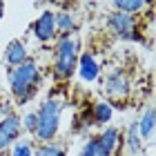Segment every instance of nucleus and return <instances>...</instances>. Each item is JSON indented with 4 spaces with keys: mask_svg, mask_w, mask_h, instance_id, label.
<instances>
[{
    "mask_svg": "<svg viewBox=\"0 0 156 156\" xmlns=\"http://www.w3.org/2000/svg\"><path fill=\"white\" fill-rule=\"evenodd\" d=\"M9 89H11V96L18 105H25L29 103L38 91V80H40V72H38V65L34 62L31 58L23 62L18 67H11L9 69Z\"/></svg>",
    "mask_w": 156,
    "mask_h": 156,
    "instance_id": "1",
    "label": "nucleus"
},
{
    "mask_svg": "<svg viewBox=\"0 0 156 156\" xmlns=\"http://www.w3.org/2000/svg\"><path fill=\"white\" fill-rule=\"evenodd\" d=\"M36 114H38V127H36V132H34V136H36L40 143L54 140L56 134H58V127H60V114H62L60 101L47 98Z\"/></svg>",
    "mask_w": 156,
    "mask_h": 156,
    "instance_id": "2",
    "label": "nucleus"
},
{
    "mask_svg": "<svg viewBox=\"0 0 156 156\" xmlns=\"http://www.w3.org/2000/svg\"><path fill=\"white\" fill-rule=\"evenodd\" d=\"M78 62V42L72 36H62L56 42L54 51V76L56 80H67L76 72Z\"/></svg>",
    "mask_w": 156,
    "mask_h": 156,
    "instance_id": "3",
    "label": "nucleus"
},
{
    "mask_svg": "<svg viewBox=\"0 0 156 156\" xmlns=\"http://www.w3.org/2000/svg\"><path fill=\"white\" fill-rule=\"evenodd\" d=\"M109 29L116 38L120 40H140L138 27H136V18L132 13H123V11H114L109 16Z\"/></svg>",
    "mask_w": 156,
    "mask_h": 156,
    "instance_id": "4",
    "label": "nucleus"
},
{
    "mask_svg": "<svg viewBox=\"0 0 156 156\" xmlns=\"http://www.w3.org/2000/svg\"><path fill=\"white\" fill-rule=\"evenodd\" d=\"M96 138V152L98 156H116L123 147V134L118 127H105Z\"/></svg>",
    "mask_w": 156,
    "mask_h": 156,
    "instance_id": "5",
    "label": "nucleus"
},
{
    "mask_svg": "<svg viewBox=\"0 0 156 156\" xmlns=\"http://www.w3.org/2000/svg\"><path fill=\"white\" fill-rule=\"evenodd\" d=\"M103 89L109 101H125L127 94H129V78L123 72H109L105 76Z\"/></svg>",
    "mask_w": 156,
    "mask_h": 156,
    "instance_id": "6",
    "label": "nucleus"
},
{
    "mask_svg": "<svg viewBox=\"0 0 156 156\" xmlns=\"http://www.w3.org/2000/svg\"><path fill=\"white\" fill-rule=\"evenodd\" d=\"M23 134V127H20V116L16 114H9V116H2L0 118V154L5 150L16 143Z\"/></svg>",
    "mask_w": 156,
    "mask_h": 156,
    "instance_id": "7",
    "label": "nucleus"
},
{
    "mask_svg": "<svg viewBox=\"0 0 156 156\" xmlns=\"http://www.w3.org/2000/svg\"><path fill=\"white\" fill-rule=\"evenodd\" d=\"M31 31L36 36V40H40V42L54 40L56 38V13L54 11H42L40 18L34 23Z\"/></svg>",
    "mask_w": 156,
    "mask_h": 156,
    "instance_id": "8",
    "label": "nucleus"
},
{
    "mask_svg": "<svg viewBox=\"0 0 156 156\" xmlns=\"http://www.w3.org/2000/svg\"><path fill=\"white\" fill-rule=\"evenodd\" d=\"M76 69H78V76H80V80H85V83L96 80V78H98V72H101V67H98L94 54H89V51H85V54L78 56Z\"/></svg>",
    "mask_w": 156,
    "mask_h": 156,
    "instance_id": "9",
    "label": "nucleus"
},
{
    "mask_svg": "<svg viewBox=\"0 0 156 156\" xmlns=\"http://www.w3.org/2000/svg\"><path fill=\"white\" fill-rule=\"evenodd\" d=\"M27 60H29V51H27L25 42L23 40H11L9 45H7V49H5V62L9 65V69L23 65Z\"/></svg>",
    "mask_w": 156,
    "mask_h": 156,
    "instance_id": "10",
    "label": "nucleus"
},
{
    "mask_svg": "<svg viewBox=\"0 0 156 156\" xmlns=\"http://www.w3.org/2000/svg\"><path fill=\"white\" fill-rule=\"evenodd\" d=\"M123 145H127V152L129 154H138L143 150V138H140V132H138V120L129 123V127L125 129Z\"/></svg>",
    "mask_w": 156,
    "mask_h": 156,
    "instance_id": "11",
    "label": "nucleus"
},
{
    "mask_svg": "<svg viewBox=\"0 0 156 156\" xmlns=\"http://www.w3.org/2000/svg\"><path fill=\"white\" fill-rule=\"evenodd\" d=\"M91 116H94V123H109L112 116H114V109H112V105L109 103H105V101H98L94 107H91Z\"/></svg>",
    "mask_w": 156,
    "mask_h": 156,
    "instance_id": "12",
    "label": "nucleus"
},
{
    "mask_svg": "<svg viewBox=\"0 0 156 156\" xmlns=\"http://www.w3.org/2000/svg\"><path fill=\"white\" fill-rule=\"evenodd\" d=\"M74 29H76L74 13H69V11H58V13H56V31L69 36V31H74Z\"/></svg>",
    "mask_w": 156,
    "mask_h": 156,
    "instance_id": "13",
    "label": "nucleus"
},
{
    "mask_svg": "<svg viewBox=\"0 0 156 156\" xmlns=\"http://www.w3.org/2000/svg\"><path fill=\"white\" fill-rule=\"evenodd\" d=\"M138 132H140V138H152L154 134V109L147 107L143 112V116L138 118Z\"/></svg>",
    "mask_w": 156,
    "mask_h": 156,
    "instance_id": "14",
    "label": "nucleus"
},
{
    "mask_svg": "<svg viewBox=\"0 0 156 156\" xmlns=\"http://www.w3.org/2000/svg\"><path fill=\"white\" fill-rule=\"evenodd\" d=\"M65 147L56 140H49V143H42L34 150V156H65Z\"/></svg>",
    "mask_w": 156,
    "mask_h": 156,
    "instance_id": "15",
    "label": "nucleus"
},
{
    "mask_svg": "<svg viewBox=\"0 0 156 156\" xmlns=\"http://www.w3.org/2000/svg\"><path fill=\"white\" fill-rule=\"evenodd\" d=\"M116 7V11H123V13H136V11H143V7L147 5V0H112Z\"/></svg>",
    "mask_w": 156,
    "mask_h": 156,
    "instance_id": "16",
    "label": "nucleus"
},
{
    "mask_svg": "<svg viewBox=\"0 0 156 156\" xmlns=\"http://www.w3.org/2000/svg\"><path fill=\"white\" fill-rule=\"evenodd\" d=\"M9 156H34V145L29 138H18L16 143L11 145Z\"/></svg>",
    "mask_w": 156,
    "mask_h": 156,
    "instance_id": "17",
    "label": "nucleus"
},
{
    "mask_svg": "<svg viewBox=\"0 0 156 156\" xmlns=\"http://www.w3.org/2000/svg\"><path fill=\"white\" fill-rule=\"evenodd\" d=\"M20 127H23V132L34 136V132H36V127H38V114L36 112H27V114L20 118Z\"/></svg>",
    "mask_w": 156,
    "mask_h": 156,
    "instance_id": "18",
    "label": "nucleus"
},
{
    "mask_svg": "<svg viewBox=\"0 0 156 156\" xmlns=\"http://www.w3.org/2000/svg\"><path fill=\"white\" fill-rule=\"evenodd\" d=\"M80 156H98V152H96V138H94V136L87 138V143L83 145Z\"/></svg>",
    "mask_w": 156,
    "mask_h": 156,
    "instance_id": "19",
    "label": "nucleus"
},
{
    "mask_svg": "<svg viewBox=\"0 0 156 156\" xmlns=\"http://www.w3.org/2000/svg\"><path fill=\"white\" fill-rule=\"evenodd\" d=\"M2 13H5V2L0 0V20H2Z\"/></svg>",
    "mask_w": 156,
    "mask_h": 156,
    "instance_id": "20",
    "label": "nucleus"
},
{
    "mask_svg": "<svg viewBox=\"0 0 156 156\" xmlns=\"http://www.w3.org/2000/svg\"><path fill=\"white\" fill-rule=\"evenodd\" d=\"M0 156H2V154H0Z\"/></svg>",
    "mask_w": 156,
    "mask_h": 156,
    "instance_id": "21",
    "label": "nucleus"
}]
</instances>
